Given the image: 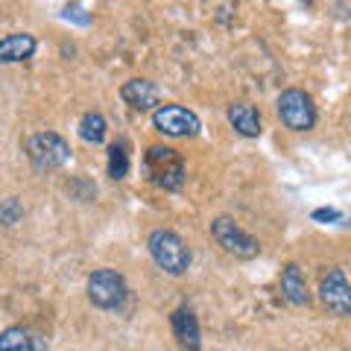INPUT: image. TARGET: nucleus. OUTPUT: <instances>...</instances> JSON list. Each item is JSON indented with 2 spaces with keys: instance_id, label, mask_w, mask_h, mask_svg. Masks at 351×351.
<instances>
[{
  "instance_id": "nucleus-1",
  "label": "nucleus",
  "mask_w": 351,
  "mask_h": 351,
  "mask_svg": "<svg viewBox=\"0 0 351 351\" xmlns=\"http://www.w3.org/2000/svg\"><path fill=\"white\" fill-rule=\"evenodd\" d=\"M147 249H149L152 261H156V267L164 269L167 276L179 278L191 269V261H193L191 249L179 234L170 232V228H156V232H149Z\"/></svg>"
},
{
  "instance_id": "nucleus-2",
  "label": "nucleus",
  "mask_w": 351,
  "mask_h": 351,
  "mask_svg": "<svg viewBox=\"0 0 351 351\" xmlns=\"http://www.w3.org/2000/svg\"><path fill=\"white\" fill-rule=\"evenodd\" d=\"M144 173L152 184H158L164 191H182L184 179H188L184 158L164 144H156L144 152Z\"/></svg>"
},
{
  "instance_id": "nucleus-3",
  "label": "nucleus",
  "mask_w": 351,
  "mask_h": 351,
  "mask_svg": "<svg viewBox=\"0 0 351 351\" xmlns=\"http://www.w3.org/2000/svg\"><path fill=\"white\" fill-rule=\"evenodd\" d=\"M24 152H27V161L32 164L36 173H53L71 161V144L59 135V132H50V129L29 135L24 141Z\"/></svg>"
},
{
  "instance_id": "nucleus-4",
  "label": "nucleus",
  "mask_w": 351,
  "mask_h": 351,
  "mask_svg": "<svg viewBox=\"0 0 351 351\" xmlns=\"http://www.w3.org/2000/svg\"><path fill=\"white\" fill-rule=\"evenodd\" d=\"M85 293H88V302L94 307H100V311H120L129 295V287H126V278L117 269L100 267L88 276Z\"/></svg>"
},
{
  "instance_id": "nucleus-5",
  "label": "nucleus",
  "mask_w": 351,
  "mask_h": 351,
  "mask_svg": "<svg viewBox=\"0 0 351 351\" xmlns=\"http://www.w3.org/2000/svg\"><path fill=\"white\" fill-rule=\"evenodd\" d=\"M211 237L217 240V246L232 258H240V261H252L261 255V243L258 237H252L249 232H243L232 217H214L211 219Z\"/></svg>"
},
{
  "instance_id": "nucleus-6",
  "label": "nucleus",
  "mask_w": 351,
  "mask_h": 351,
  "mask_svg": "<svg viewBox=\"0 0 351 351\" xmlns=\"http://www.w3.org/2000/svg\"><path fill=\"white\" fill-rule=\"evenodd\" d=\"M276 108H278L281 123L293 132H311L316 126L313 97L307 91H302V88H287V91H281Z\"/></svg>"
},
{
  "instance_id": "nucleus-7",
  "label": "nucleus",
  "mask_w": 351,
  "mask_h": 351,
  "mask_svg": "<svg viewBox=\"0 0 351 351\" xmlns=\"http://www.w3.org/2000/svg\"><path fill=\"white\" fill-rule=\"evenodd\" d=\"M152 126L167 138H196L202 129V120L196 112H191V108L167 103V106H158L156 112H152Z\"/></svg>"
},
{
  "instance_id": "nucleus-8",
  "label": "nucleus",
  "mask_w": 351,
  "mask_h": 351,
  "mask_svg": "<svg viewBox=\"0 0 351 351\" xmlns=\"http://www.w3.org/2000/svg\"><path fill=\"white\" fill-rule=\"evenodd\" d=\"M319 302L331 316H348L351 313V281L346 269H328L319 281Z\"/></svg>"
},
{
  "instance_id": "nucleus-9",
  "label": "nucleus",
  "mask_w": 351,
  "mask_h": 351,
  "mask_svg": "<svg viewBox=\"0 0 351 351\" xmlns=\"http://www.w3.org/2000/svg\"><path fill=\"white\" fill-rule=\"evenodd\" d=\"M170 328H173V337L179 339V346L184 351H199L202 348V328L199 319L191 307H176L170 313Z\"/></svg>"
},
{
  "instance_id": "nucleus-10",
  "label": "nucleus",
  "mask_w": 351,
  "mask_h": 351,
  "mask_svg": "<svg viewBox=\"0 0 351 351\" xmlns=\"http://www.w3.org/2000/svg\"><path fill=\"white\" fill-rule=\"evenodd\" d=\"M120 100H123L129 108L135 112H149V108H158L161 103V88L152 80H129L120 88Z\"/></svg>"
},
{
  "instance_id": "nucleus-11",
  "label": "nucleus",
  "mask_w": 351,
  "mask_h": 351,
  "mask_svg": "<svg viewBox=\"0 0 351 351\" xmlns=\"http://www.w3.org/2000/svg\"><path fill=\"white\" fill-rule=\"evenodd\" d=\"M38 41L29 32H9L0 38V64H18L36 56Z\"/></svg>"
},
{
  "instance_id": "nucleus-12",
  "label": "nucleus",
  "mask_w": 351,
  "mask_h": 351,
  "mask_svg": "<svg viewBox=\"0 0 351 351\" xmlns=\"http://www.w3.org/2000/svg\"><path fill=\"white\" fill-rule=\"evenodd\" d=\"M278 284H281L284 299H287L290 304H295V307L311 304V290H307V281H304V272H302L299 263H284Z\"/></svg>"
},
{
  "instance_id": "nucleus-13",
  "label": "nucleus",
  "mask_w": 351,
  "mask_h": 351,
  "mask_svg": "<svg viewBox=\"0 0 351 351\" xmlns=\"http://www.w3.org/2000/svg\"><path fill=\"white\" fill-rule=\"evenodd\" d=\"M228 123L234 126L237 135H243V138H258L261 135V112L255 106H249V103H232L228 106Z\"/></svg>"
},
{
  "instance_id": "nucleus-14",
  "label": "nucleus",
  "mask_w": 351,
  "mask_h": 351,
  "mask_svg": "<svg viewBox=\"0 0 351 351\" xmlns=\"http://www.w3.org/2000/svg\"><path fill=\"white\" fill-rule=\"evenodd\" d=\"M0 351H44V343L27 328L9 325L0 331Z\"/></svg>"
},
{
  "instance_id": "nucleus-15",
  "label": "nucleus",
  "mask_w": 351,
  "mask_h": 351,
  "mask_svg": "<svg viewBox=\"0 0 351 351\" xmlns=\"http://www.w3.org/2000/svg\"><path fill=\"white\" fill-rule=\"evenodd\" d=\"M132 170V156H129V144L126 141H114L108 144V176L114 182H123Z\"/></svg>"
},
{
  "instance_id": "nucleus-16",
  "label": "nucleus",
  "mask_w": 351,
  "mask_h": 351,
  "mask_svg": "<svg viewBox=\"0 0 351 351\" xmlns=\"http://www.w3.org/2000/svg\"><path fill=\"white\" fill-rule=\"evenodd\" d=\"M108 135V123L100 112H85L80 117V138L85 144H103Z\"/></svg>"
},
{
  "instance_id": "nucleus-17",
  "label": "nucleus",
  "mask_w": 351,
  "mask_h": 351,
  "mask_svg": "<svg viewBox=\"0 0 351 351\" xmlns=\"http://www.w3.org/2000/svg\"><path fill=\"white\" fill-rule=\"evenodd\" d=\"M21 217H24V205L15 196H9V199L0 202V223L3 226H18Z\"/></svg>"
},
{
  "instance_id": "nucleus-18",
  "label": "nucleus",
  "mask_w": 351,
  "mask_h": 351,
  "mask_svg": "<svg viewBox=\"0 0 351 351\" xmlns=\"http://www.w3.org/2000/svg\"><path fill=\"white\" fill-rule=\"evenodd\" d=\"M313 223H339L343 219V211H337V208H316L311 214Z\"/></svg>"
},
{
  "instance_id": "nucleus-19",
  "label": "nucleus",
  "mask_w": 351,
  "mask_h": 351,
  "mask_svg": "<svg viewBox=\"0 0 351 351\" xmlns=\"http://www.w3.org/2000/svg\"><path fill=\"white\" fill-rule=\"evenodd\" d=\"M64 18H76V21H80V24H88V21H91V18H88V15H82V6H64V12H62Z\"/></svg>"
}]
</instances>
